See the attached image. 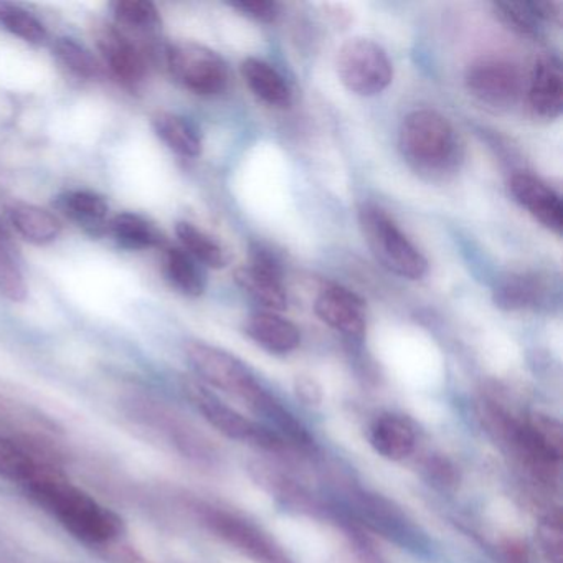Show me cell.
I'll list each match as a JSON object with an SVG mask.
<instances>
[{
  "label": "cell",
  "mask_w": 563,
  "mask_h": 563,
  "mask_svg": "<svg viewBox=\"0 0 563 563\" xmlns=\"http://www.w3.org/2000/svg\"><path fill=\"white\" fill-rule=\"evenodd\" d=\"M25 493L71 537L87 545H110L126 532V523L117 510L71 483L67 474L47 477Z\"/></svg>",
  "instance_id": "obj_1"
},
{
  "label": "cell",
  "mask_w": 563,
  "mask_h": 563,
  "mask_svg": "<svg viewBox=\"0 0 563 563\" xmlns=\"http://www.w3.org/2000/svg\"><path fill=\"white\" fill-rule=\"evenodd\" d=\"M398 144L405 159L421 173H444L457 159L453 126L437 111H413L401 121Z\"/></svg>",
  "instance_id": "obj_2"
},
{
  "label": "cell",
  "mask_w": 563,
  "mask_h": 563,
  "mask_svg": "<svg viewBox=\"0 0 563 563\" xmlns=\"http://www.w3.org/2000/svg\"><path fill=\"white\" fill-rule=\"evenodd\" d=\"M358 223L372 255L385 269L407 279L427 275V260L385 210L365 203L358 212Z\"/></svg>",
  "instance_id": "obj_3"
},
{
  "label": "cell",
  "mask_w": 563,
  "mask_h": 563,
  "mask_svg": "<svg viewBox=\"0 0 563 563\" xmlns=\"http://www.w3.org/2000/svg\"><path fill=\"white\" fill-rule=\"evenodd\" d=\"M190 509L209 532L253 562L291 563L285 552L262 529L239 514L200 500L190 504Z\"/></svg>",
  "instance_id": "obj_4"
},
{
  "label": "cell",
  "mask_w": 563,
  "mask_h": 563,
  "mask_svg": "<svg viewBox=\"0 0 563 563\" xmlns=\"http://www.w3.org/2000/svg\"><path fill=\"white\" fill-rule=\"evenodd\" d=\"M166 62L174 80L199 97H217L229 85V65L206 45L177 42L167 48Z\"/></svg>",
  "instance_id": "obj_5"
},
{
  "label": "cell",
  "mask_w": 563,
  "mask_h": 563,
  "mask_svg": "<svg viewBox=\"0 0 563 563\" xmlns=\"http://www.w3.org/2000/svg\"><path fill=\"white\" fill-rule=\"evenodd\" d=\"M186 357L200 380L249 405L263 390L250 368L223 349L192 341L186 345Z\"/></svg>",
  "instance_id": "obj_6"
},
{
  "label": "cell",
  "mask_w": 563,
  "mask_h": 563,
  "mask_svg": "<svg viewBox=\"0 0 563 563\" xmlns=\"http://www.w3.org/2000/svg\"><path fill=\"white\" fill-rule=\"evenodd\" d=\"M342 85L358 97H375L394 80V67L380 45L368 38H351L338 54Z\"/></svg>",
  "instance_id": "obj_7"
},
{
  "label": "cell",
  "mask_w": 563,
  "mask_h": 563,
  "mask_svg": "<svg viewBox=\"0 0 563 563\" xmlns=\"http://www.w3.org/2000/svg\"><path fill=\"white\" fill-rule=\"evenodd\" d=\"M67 474L54 450L25 434L0 437V477L27 490L52 476Z\"/></svg>",
  "instance_id": "obj_8"
},
{
  "label": "cell",
  "mask_w": 563,
  "mask_h": 563,
  "mask_svg": "<svg viewBox=\"0 0 563 563\" xmlns=\"http://www.w3.org/2000/svg\"><path fill=\"white\" fill-rule=\"evenodd\" d=\"M186 394L194 407L200 411L203 418L220 433L230 440L243 441V443L256 444L269 451H279L285 446V441L276 431L262 427L255 421L243 417L229 405L223 404L217 395L207 390L197 382L186 384Z\"/></svg>",
  "instance_id": "obj_9"
},
{
  "label": "cell",
  "mask_w": 563,
  "mask_h": 563,
  "mask_svg": "<svg viewBox=\"0 0 563 563\" xmlns=\"http://www.w3.org/2000/svg\"><path fill=\"white\" fill-rule=\"evenodd\" d=\"M464 85L471 97L494 108L512 107L522 93L519 68L500 57L473 62L464 75Z\"/></svg>",
  "instance_id": "obj_10"
},
{
  "label": "cell",
  "mask_w": 563,
  "mask_h": 563,
  "mask_svg": "<svg viewBox=\"0 0 563 563\" xmlns=\"http://www.w3.org/2000/svg\"><path fill=\"white\" fill-rule=\"evenodd\" d=\"M133 413L153 430L159 431L180 453L192 460H209V441L197 433L196 428L184 421L176 411L151 398L133 401Z\"/></svg>",
  "instance_id": "obj_11"
},
{
  "label": "cell",
  "mask_w": 563,
  "mask_h": 563,
  "mask_svg": "<svg viewBox=\"0 0 563 563\" xmlns=\"http://www.w3.org/2000/svg\"><path fill=\"white\" fill-rule=\"evenodd\" d=\"M516 202L545 229L560 235L563 230L562 199L552 187L529 174H516L509 183Z\"/></svg>",
  "instance_id": "obj_12"
},
{
  "label": "cell",
  "mask_w": 563,
  "mask_h": 563,
  "mask_svg": "<svg viewBox=\"0 0 563 563\" xmlns=\"http://www.w3.org/2000/svg\"><path fill=\"white\" fill-rule=\"evenodd\" d=\"M314 311L329 328L347 338L361 339L364 335V302L342 286H328L322 289L316 298Z\"/></svg>",
  "instance_id": "obj_13"
},
{
  "label": "cell",
  "mask_w": 563,
  "mask_h": 563,
  "mask_svg": "<svg viewBox=\"0 0 563 563\" xmlns=\"http://www.w3.org/2000/svg\"><path fill=\"white\" fill-rule=\"evenodd\" d=\"M529 103L539 117L555 120L563 111V68L556 55L543 54L533 64Z\"/></svg>",
  "instance_id": "obj_14"
},
{
  "label": "cell",
  "mask_w": 563,
  "mask_h": 563,
  "mask_svg": "<svg viewBox=\"0 0 563 563\" xmlns=\"http://www.w3.org/2000/svg\"><path fill=\"white\" fill-rule=\"evenodd\" d=\"M98 48L111 74L124 85H137L146 77L147 65L143 52L123 32L104 27L98 34Z\"/></svg>",
  "instance_id": "obj_15"
},
{
  "label": "cell",
  "mask_w": 563,
  "mask_h": 563,
  "mask_svg": "<svg viewBox=\"0 0 563 563\" xmlns=\"http://www.w3.org/2000/svg\"><path fill=\"white\" fill-rule=\"evenodd\" d=\"M245 332L253 342L272 354H289L301 344L299 329L291 321L273 311H258L249 316Z\"/></svg>",
  "instance_id": "obj_16"
},
{
  "label": "cell",
  "mask_w": 563,
  "mask_h": 563,
  "mask_svg": "<svg viewBox=\"0 0 563 563\" xmlns=\"http://www.w3.org/2000/svg\"><path fill=\"white\" fill-rule=\"evenodd\" d=\"M371 444L385 460L401 461L413 453L417 434L407 418L385 413L372 423Z\"/></svg>",
  "instance_id": "obj_17"
},
{
  "label": "cell",
  "mask_w": 563,
  "mask_h": 563,
  "mask_svg": "<svg viewBox=\"0 0 563 563\" xmlns=\"http://www.w3.org/2000/svg\"><path fill=\"white\" fill-rule=\"evenodd\" d=\"M497 18L526 37H539L543 22H560L559 4L553 2H496Z\"/></svg>",
  "instance_id": "obj_18"
},
{
  "label": "cell",
  "mask_w": 563,
  "mask_h": 563,
  "mask_svg": "<svg viewBox=\"0 0 563 563\" xmlns=\"http://www.w3.org/2000/svg\"><path fill=\"white\" fill-rule=\"evenodd\" d=\"M243 80L250 90L273 108H288L292 101V91L288 81L272 65L260 58H246L242 62Z\"/></svg>",
  "instance_id": "obj_19"
},
{
  "label": "cell",
  "mask_w": 563,
  "mask_h": 563,
  "mask_svg": "<svg viewBox=\"0 0 563 563\" xmlns=\"http://www.w3.org/2000/svg\"><path fill=\"white\" fill-rule=\"evenodd\" d=\"M8 217L19 235L34 245H48L62 235V223L54 213L32 203L15 202Z\"/></svg>",
  "instance_id": "obj_20"
},
{
  "label": "cell",
  "mask_w": 563,
  "mask_h": 563,
  "mask_svg": "<svg viewBox=\"0 0 563 563\" xmlns=\"http://www.w3.org/2000/svg\"><path fill=\"white\" fill-rule=\"evenodd\" d=\"M235 282L246 295L268 311H283L288 306L283 275L258 268L255 265L240 266L235 269Z\"/></svg>",
  "instance_id": "obj_21"
},
{
  "label": "cell",
  "mask_w": 563,
  "mask_h": 563,
  "mask_svg": "<svg viewBox=\"0 0 563 563\" xmlns=\"http://www.w3.org/2000/svg\"><path fill=\"white\" fill-rule=\"evenodd\" d=\"M57 207L78 225L98 235L107 225L110 206L100 194L75 189L58 196Z\"/></svg>",
  "instance_id": "obj_22"
},
{
  "label": "cell",
  "mask_w": 563,
  "mask_h": 563,
  "mask_svg": "<svg viewBox=\"0 0 563 563\" xmlns=\"http://www.w3.org/2000/svg\"><path fill=\"white\" fill-rule=\"evenodd\" d=\"M108 230L121 249L131 250V252L156 249L164 242L159 229L140 213H118L108 223Z\"/></svg>",
  "instance_id": "obj_23"
},
{
  "label": "cell",
  "mask_w": 563,
  "mask_h": 563,
  "mask_svg": "<svg viewBox=\"0 0 563 563\" xmlns=\"http://www.w3.org/2000/svg\"><path fill=\"white\" fill-rule=\"evenodd\" d=\"M164 275L173 288L189 298H199L206 292L207 282L202 265L186 250L167 249L164 253Z\"/></svg>",
  "instance_id": "obj_24"
},
{
  "label": "cell",
  "mask_w": 563,
  "mask_h": 563,
  "mask_svg": "<svg viewBox=\"0 0 563 563\" xmlns=\"http://www.w3.org/2000/svg\"><path fill=\"white\" fill-rule=\"evenodd\" d=\"M153 128L156 136L179 156L197 157L202 154V136L186 118L163 113L154 118Z\"/></svg>",
  "instance_id": "obj_25"
},
{
  "label": "cell",
  "mask_w": 563,
  "mask_h": 563,
  "mask_svg": "<svg viewBox=\"0 0 563 563\" xmlns=\"http://www.w3.org/2000/svg\"><path fill=\"white\" fill-rule=\"evenodd\" d=\"M180 249L186 250L197 263L207 268L220 269L229 265L230 256L222 243L217 242L209 233L200 230L190 222H179L176 225Z\"/></svg>",
  "instance_id": "obj_26"
},
{
  "label": "cell",
  "mask_w": 563,
  "mask_h": 563,
  "mask_svg": "<svg viewBox=\"0 0 563 563\" xmlns=\"http://www.w3.org/2000/svg\"><path fill=\"white\" fill-rule=\"evenodd\" d=\"M542 295V283L536 276L510 275L497 283L493 299L504 311H520L536 306Z\"/></svg>",
  "instance_id": "obj_27"
},
{
  "label": "cell",
  "mask_w": 563,
  "mask_h": 563,
  "mask_svg": "<svg viewBox=\"0 0 563 563\" xmlns=\"http://www.w3.org/2000/svg\"><path fill=\"white\" fill-rule=\"evenodd\" d=\"M121 27L140 34H153L163 25L159 11L150 0H117L110 5Z\"/></svg>",
  "instance_id": "obj_28"
},
{
  "label": "cell",
  "mask_w": 563,
  "mask_h": 563,
  "mask_svg": "<svg viewBox=\"0 0 563 563\" xmlns=\"http://www.w3.org/2000/svg\"><path fill=\"white\" fill-rule=\"evenodd\" d=\"M0 29L32 45H42L48 37L47 29L35 15L11 2H0Z\"/></svg>",
  "instance_id": "obj_29"
},
{
  "label": "cell",
  "mask_w": 563,
  "mask_h": 563,
  "mask_svg": "<svg viewBox=\"0 0 563 563\" xmlns=\"http://www.w3.org/2000/svg\"><path fill=\"white\" fill-rule=\"evenodd\" d=\"M54 55L71 74L80 78L101 77V65L97 57L80 42L70 37L57 38L54 44Z\"/></svg>",
  "instance_id": "obj_30"
},
{
  "label": "cell",
  "mask_w": 563,
  "mask_h": 563,
  "mask_svg": "<svg viewBox=\"0 0 563 563\" xmlns=\"http://www.w3.org/2000/svg\"><path fill=\"white\" fill-rule=\"evenodd\" d=\"M27 295L24 272L12 255L4 235L0 233V296H4L11 302H22L27 299Z\"/></svg>",
  "instance_id": "obj_31"
},
{
  "label": "cell",
  "mask_w": 563,
  "mask_h": 563,
  "mask_svg": "<svg viewBox=\"0 0 563 563\" xmlns=\"http://www.w3.org/2000/svg\"><path fill=\"white\" fill-rule=\"evenodd\" d=\"M543 555L550 563H563V532L560 516H547L537 530Z\"/></svg>",
  "instance_id": "obj_32"
},
{
  "label": "cell",
  "mask_w": 563,
  "mask_h": 563,
  "mask_svg": "<svg viewBox=\"0 0 563 563\" xmlns=\"http://www.w3.org/2000/svg\"><path fill=\"white\" fill-rule=\"evenodd\" d=\"M230 5L235 11L242 12L246 18L263 22V24H272L279 15V4L272 2V0H240V2H232Z\"/></svg>",
  "instance_id": "obj_33"
},
{
  "label": "cell",
  "mask_w": 563,
  "mask_h": 563,
  "mask_svg": "<svg viewBox=\"0 0 563 563\" xmlns=\"http://www.w3.org/2000/svg\"><path fill=\"white\" fill-rule=\"evenodd\" d=\"M296 395L306 405H319L322 401V388L309 375H298L295 382Z\"/></svg>",
  "instance_id": "obj_34"
},
{
  "label": "cell",
  "mask_w": 563,
  "mask_h": 563,
  "mask_svg": "<svg viewBox=\"0 0 563 563\" xmlns=\"http://www.w3.org/2000/svg\"><path fill=\"white\" fill-rule=\"evenodd\" d=\"M504 560L506 563H529V553L526 545L519 542H509L504 547Z\"/></svg>",
  "instance_id": "obj_35"
},
{
  "label": "cell",
  "mask_w": 563,
  "mask_h": 563,
  "mask_svg": "<svg viewBox=\"0 0 563 563\" xmlns=\"http://www.w3.org/2000/svg\"><path fill=\"white\" fill-rule=\"evenodd\" d=\"M0 233H2V230H0Z\"/></svg>",
  "instance_id": "obj_36"
}]
</instances>
